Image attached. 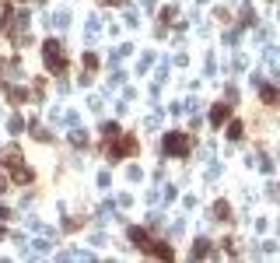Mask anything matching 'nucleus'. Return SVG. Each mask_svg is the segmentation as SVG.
<instances>
[{
    "label": "nucleus",
    "instance_id": "f03ea898",
    "mask_svg": "<svg viewBox=\"0 0 280 263\" xmlns=\"http://www.w3.org/2000/svg\"><path fill=\"white\" fill-rule=\"evenodd\" d=\"M165 151H175V155H186V151H189V141H186L182 134H172V137H165Z\"/></svg>",
    "mask_w": 280,
    "mask_h": 263
},
{
    "label": "nucleus",
    "instance_id": "7ed1b4c3",
    "mask_svg": "<svg viewBox=\"0 0 280 263\" xmlns=\"http://www.w3.org/2000/svg\"><path fill=\"white\" fill-rule=\"evenodd\" d=\"M224 116H228V105H217V109H214V123H221Z\"/></svg>",
    "mask_w": 280,
    "mask_h": 263
},
{
    "label": "nucleus",
    "instance_id": "f257e3e1",
    "mask_svg": "<svg viewBox=\"0 0 280 263\" xmlns=\"http://www.w3.org/2000/svg\"><path fill=\"white\" fill-rule=\"evenodd\" d=\"M46 63H49V67H56V70H63V67H67V56H63V49H60L56 42H46Z\"/></svg>",
    "mask_w": 280,
    "mask_h": 263
}]
</instances>
